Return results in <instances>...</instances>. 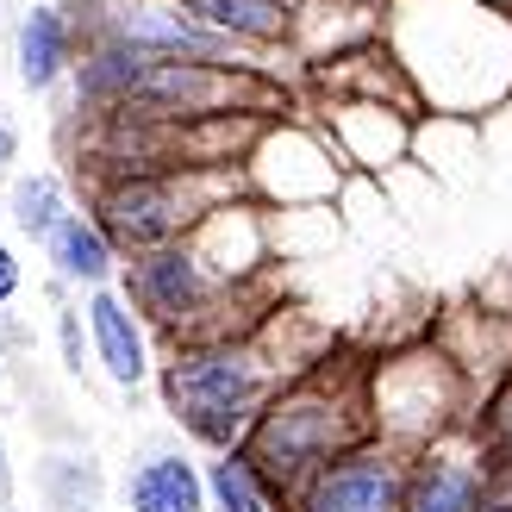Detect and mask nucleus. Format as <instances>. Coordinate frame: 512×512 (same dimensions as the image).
Here are the masks:
<instances>
[{
	"label": "nucleus",
	"mask_w": 512,
	"mask_h": 512,
	"mask_svg": "<svg viewBox=\"0 0 512 512\" xmlns=\"http://www.w3.org/2000/svg\"><path fill=\"white\" fill-rule=\"evenodd\" d=\"M169 400H175V413H182V425L194 438L225 444L244 431L250 406H256V363L232 344L194 350L169 369Z\"/></svg>",
	"instance_id": "f257e3e1"
},
{
	"label": "nucleus",
	"mask_w": 512,
	"mask_h": 512,
	"mask_svg": "<svg viewBox=\"0 0 512 512\" xmlns=\"http://www.w3.org/2000/svg\"><path fill=\"white\" fill-rule=\"evenodd\" d=\"M331 444H338V406H325L313 394H294V400H281L256 419L250 463L269 481H306L331 456Z\"/></svg>",
	"instance_id": "f03ea898"
},
{
	"label": "nucleus",
	"mask_w": 512,
	"mask_h": 512,
	"mask_svg": "<svg viewBox=\"0 0 512 512\" xmlns=\"http://www.w3.org/2000/svg\"><path fill=\"white\" fill-rule=\"evenodd\" d=\"M107 38L132 44L144 57H200V63H225L238 38H225L219 25L194 19L182 0L175 7H157V0H119L107 13Z\"/></svg>",
	"instance_id": "7ed1b4c3"
},
{
	"label": "nucleus",
	"mask_w": 512,
	"mask_h": 512,
	"mask_svg": "<svg viewBox=\"0 0 512 512\" xmlns=\"http://www.w3.org/2000/svg\"><path fill=\"white\" fill-rule=\"evenodd\" d=\"M194 219L200 213L175 175H132V182L107 188V200H100V225L132 250H157L169 238H182V225H194Z\"/></svg>",
	"instance_id": "20e7f679"
},
{
	"label": "nucleus",
	"mask_w": 512,
	"mask_h": 512,
	"mask_svg": "<svg viewBox=\"0 0 512 512\" xmlns=\"http://www.w3.org/2000/svg\"><path fill=\"white\" fill-rule=\"evenodd\" d=\"M400 506H406L400 469L375 450L319 463L306 475V494H300V512H400Z\"/></svg>",
	"instance_id": "39448f33"
},
{
	"label": "nucleus",
	"mask_w": 512,
	"mask_h": 512,
	"mask_svg": "<svg viewBox=\"0 0 512 512\" xmlns=\"http://www.w3.org/2000/svg\"><path fill=\"white\" fill-rule=\"evenodd\" d=\"M138 300L150 306L157 319H188L194 306H200V263L188 250H169V244H157L138 263Z\"/></svg>",
	"instance_id": "423d86ee"
},
{
	"label": "nucleus",
	"mask_w": 512,
	"mask_h": 512,
	"mask_svg": "<svg viewBox=\"0 0 512 512\" xmlns=\"http://www.w3.org/2000/svg\"><path fill=\"white\" fill-rule=\"evenodd\" d=\"M88 319H94V344H100V363H107L113 381H144V338H138V319L125 313V300L119 294H94L88 300Z\"/></svg>",
	"instance_id": "0eeeda50"
},
{
	"label": "nucleus",
	"mask_w": 512,
	"mask_h": 512,
	"mask_svg": "<svg viewBox=\"0 0 512 512\" xmlns=\"http://www.w3.org/2000/svg\"><path fill=\"white\" fill-rule=\"evenodd\" d=\"M481 506H488V481L475 463H425L400 512H481Z\"/></svg>",
	"instance_id": "6e6552de"
},
{
	"label": "nucleus",
	"mask_w": 512,
	"mask_h": 512,
	"mask_svg": "<svg viewBox=\"0 0 512 512\" xmlns=\"http://www.w3.org/2000/svg\"><path fill=\"white\" fill-rule=\"evenodd\" d=\"M182 7L194 19L219 25L225 38H244V44H269V38H281L294 25L288 0H182Z\"/></svg>",
	"instance_id": "1a4fd4ad"
},
{
	"label": "nucleus",
	"mask_w": 512,
	"mask_h": 512,
	"mask_svg": "<svg viewBox=\"0 0 512 512\" xmlns=\"http://www.w3.org/2000/svg\"><path fill=\"white\" fill-rule=\"evenodd\" d=\"M44 244H50L57 275H69V281H100V275L113 269V232H107V225H94V219H82V213H69Z\"/></svg>",
	"instance_id": "9d476101"
},
{
	"label": "nucleus",
	"mask_w": 512,
	"mask_h": 512,
	"mask_svg": "<svg viewBox=\"0 0 512 512\" xmlns=\"http://www.w3.org/2000/svg\"><path fill=\"white\" fill-rule=\"evenodd\" d=\"M69 69V25L57 19V7H38L19 32V75L25 88H50Z\"/></svg>",
	"instance_id": "9b49d317"
},
{
	"label": "nucleus",
	"mask_w": 512,
	"mask_h": 512,
	"mask_svg": "<svg viewBox=\"0 0 512 512\" xmlns=\"http://www.w3.org/2000/svg\"><path fill=\"white\" fill-rule=\"evenodd\" d=\"M132 506L138 512H200V475L182 456H157L132 475Z\"/></svg>",
	"instance_id": "f8f14e48"
},
{
	"label": "nucleus",
	"mask_w": 512,
	"mask_h": 512,
	"mask_svg": "<svg viewBox=\"0 0 512 512\" xmlns=\"http://www.w3.org/2000/svg\"><path fill=\"white\" fill-rule=\"evenodd\" d=\"M207 488H213V506L219 512H269V500H263V469H256L250 456H238V450L213 463Z\"/></svg>",
	"instance_id": "ddd939ff"
},
{
	"label": "nucleus",
	"mask_w": 512,
	"mask_h": 512,
	"mask_svg": "<svg viewBox=\"0 0 512 512\" xmlns=\"http://www.w3.org/2000/svg\"><path fill=\"white\" fill-rule=\"evenodd\" d=\"M63 188H57V175H32V182H19L13 188V225L25 238H50L63 225Z\"/></svg>",
	"instance_id": "4468645a"
},
{
	"label": "nucleus",
	"mask_w": 512,
	"mask_h": 512,
	"mask_svg": "<svg viewBox=\"0 0 512 512\" xmlns=\"http://www.w3.org/2000/svg\"><path fill=\"white\" fill-rule=\"evenodd\" d=\"M13 288H19V263H13V250L0 244V306L13 300Z\"/></svg>",
	"instance_id": "2eb2a0df"
},
{
	"label": "nucleus",
	"mask_w": 512,
	"mask_h": 512,
	"mask_svg": "<svg viewBox=\"0 0 512 512\" xmlns=\"http://www.w3.org/2000/svg\"><path fill=\"white\" fill-rule=\"evenodd\" d=\"M7 163H13V132L0 125V169H7Z\"/></svg>",
	"instance_id": "dca6fc26"
},
{
	"label": "nucleus",
	"mask_w": 512,
	"mask_h": 512,
	"mask_svg": "<svg viewBox=\"0 0 512 512\" xmlns=\"http://www.w3.org/2000/svg\"><path fill=\"white\" fill-rule=\"evenodd\" d=\"M481 7H494V13H512V0H481Z\"/></svg>",
	"instance_id": "f3484780"
}]
</instances>
